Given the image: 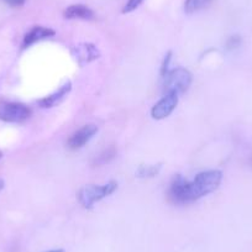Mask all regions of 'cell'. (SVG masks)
Segmentation results:
<instances>
[{
    "label": "cell",
    "instance_id": "6da1fadb",
    "mask_svg": "<svg viewBox=\"0 0 252 252\" xmlns=\"http://www.w3.org/2000/svg\"><path fill=\"white\" fill-rule=\"evenodd\" d=\"M222 181V172L218 169L200 172L192 182H189V193L192 202H195L204 195L215 192Z\"/></svg>",
    "mask_w": 252,
    "mask_h": 252
},
{
    "label": "cell",
    "instance_id": "7a4b0ae2",
    "mask_svg": "<svg viewBox=\"0 0 252 252\" xmlns=\"http://www.w3.org/2000/svg\"><path fill=\"white\" fill-rule=\"evenodd\" d=\"M118 189V183L115 181H111L103 186H96V184H89L83 187L78 193V202L86 209H91L95 203L100 202L104 198L113 194Z\"/></svg>",
    "mask_w": 252,
    "mask_h": 252
},
{
    "label": "cell",
    "instance_id": "3957f363",
    "mask_svg": "<svg viewBox=\"0 0 252 252\" xmlns=\"http://www.w3.org/2000/svg\"><path fill=\"white\" fill-rule=\"evenodd\" d=\"M193 82L192 73L186 68H174L163 76L164 93L183 94L188 91Z\"/></svg>",
    "mask_w": 252,
    "mask_h": 252
},
{
    "label": "cell",
    "instance_id": "277c9868",
    "mask_svg": "<svg viewBox=\"0 0 252 252\" xmlns=\"http://www.w3.org/2000/svg\"><path fill=\"white\" fill-rule=\"evenodd\" d=\"M168 199L174 204H188L192 203L189 193V182L181 174H176L168 188Z\"/></svg>",
    "mask_w": 252,
    "mask_h": 252
},
{
    "label": "cell",
    "instance_id": "5b68a950",
    "mask_svg": "<svg viewBox=\"0 0 252 252\" xmlns=\"http://www.w3.org/2000/svg\"><path fill=\"white\" fill-rule=\"evenodd\" d=\"M31 115V109L21 103H6L0 105V120L5 123H23Z\"/></svg>",
    "mask_w": 252,
    "mask_h": 252
},
{
    "label": "cell",
    "instance_id": "8992f818",
    "mask_svg": "<svg viewBox=\"0 0 252 252\" xmlns=\"http://www.w3.org/2000/svg\"><path fill=\"white\" fill-rule=\"evenodd\" d=\"M178 104V94L176 93H167L164 94L163 98L154 105L151 109V116L155 120H162L167 116L171 115Z\"/></svg>",
    "mask_w": 252,
    "mask_h": 252
},
{
    "label": "cell",
    "instance_id": "52a82bcc",
    "mask_svg": "<svg viewBox=\"0 0 252 252\" xmlns=\"http://www.w3.org/2000/svg\"><path fill=\"white\" fill-rule=\"evenodd\" d=\"M96 132H98V126L96 125H94V124L84 125L83 127H81L78 131H76L71 137H69L67 145H68V147L71 150L82 149L84 145L88 144L89 140H91Z\"/></svg>",
    "mask_w": 252,
    "mask_h": 252
},
{
    "label": "cell",
    "instance_id": "ba28073f",
    "mask_svg": "<svg viewBox=\"0 0 252 252\" xmlns=\"http://www.w3.org/2000/svg\"><path fill=\"white\" fill-rule=\"evenodd\" d=\"M73 55L78 61L79 66H84L86 63L92 62L99 57V51L92 43H81L73 48Z\"/></svg>",
    "mask_w": 252,
    "mask_h": 252
},
{
    "label": "cell",
    "instance_id": "9c48e42d",
    "mask_svg": "<svg viewBox=\"0 0 252 252\" xmlns=\"http://www.w3.org/2000/svg\"><path fill=\"white\" fill-rule=\"evenodd\" d=\"M56 35V31L52 30L50 28H45V26H35V28L31 29L28 33L25 35L23 41V48L30 47L33 43L38 42L41 40H45V38H50L52 36Z\"/></svg>",
    "mask_w": 252,
    "mask_h": 252
},
{
    "label": "cell",
    "instance_id": "30bf717a",
    "mask_svg": "<svg viewBox=\"0 0 252 252\" xmlns=\"http://www.w3.org/2000/svg\"><path fill=\"white\" fill-rule=\"evenodd\" d=\"M71 89H72V83L68 81L67 83L61 86L55 93L50 94V95L45 96V98H42L41 100H38V105L43 109L53 108V106L57 105L60 101H62L63 99H64V96L71 92Z\"/></svg>",
    "mask_w": 252,
    "mask_h": 252
},
{
    "label": "cell",
    "instance_id": "8fae6325",
    "mask_svg": "<svg viewBox=\"0 0 252 252\" xmlns=\"http://www.w3.org/2000/svg\"><path fill=\"white\" fill-rule=\"evenodd\" d=\"M63 16L66 19H82V20H92L94 19V11L89 9L88 6L82 5V4H74V5L68 6L64 10Z\"/></svg>",
    "mask_w": 252,
    "mask_h": 252
},
{
    "label": "cell",
    "instance_id": "7c38bea8",
    "mask_svg": "<svg viewBox=\"0 0 252 252\" xmlns=\"http://www.w3.org/2000/svg\"><path fill=\"white\" fill-rule=\"evenodd\" d=\"M161 164H141L136 171V177L139 178H152L156 177L161 171Z\"/></svg>",
    "mask_w": 252,
    "mask_h": 252
},
{
    "label": "cell",
    "instance_id": "4fadbf2b",
    "mask_svg": "<svg viewBox=\"0 0 252 252\" xmlns=\"http://www.w3.org/2000/svg\"><path fill=\"white\" fill-rule=\"evenodd\" d=\"M115 156H116V149L114 146H110L106 150H104L101 154H99L98 156L95 157L93 164L94 166H103V164L109 163L111 159L115 158Z\"/></svg>",
    "mask_w": 252,
    "mask_h": 252
},
{
    "label": "cell",
    "instance_id": "5bb4252c",
    "mask_svg": "<svg viewBox=\"0 0 252 252\" xmlns=\"http://www.w3.org/2000/svg\"><path fill=\"white\" fill-rule=\"evenodd\" d=\"M210 0H186V4H184V10L187 14H193L199 11L200 9H203L204 6H207L209 4Z\"/></svg>",
    "mask_w": 252,
    "mask_h": 252
},
{
    "label": "cell",
    "instance_id": "9a60e30c",
    "mask_svg": "<svg viewBox=\"0 0 252 252\" xmlns=\"http://www.w3.org/2000/svg\"><path fill=\"white\" fill-rule=\"evenodd\" d=\"M142 3H144V0H127V3L125 4V6H124L123 9V13L124 14L131 13V11L136 10Z\"/></svg>",
    "mask_w": 252,
    "mask_h": 252
},
{
    "label": "cell",
    "instance_id": "2e32d148",
    "mask_svg": "<svg viewBox=\"0 0 252 252\" xmlns=\"http://www.w3.org/2000/svg\"><path fill=\"white\" fill-rule=\"evenodd\" d=\"M242 40L239 35H234L231 37H229V40L226 41V47L227 50H235V48L240 47Z\"/></svg>",
    "mask_w": 252,
    "mask_h": 252
},
{
    "label": "cell",
    "instance_id": "e0dca14e",
    "mask_svg": "<svg viewBox=\"0 0 252 252\" xmlns=\"http://www.w3.org/2000/svg\"><path fill=\"white\" fill-rule=\"evenodd\" d=\"M171 56H172V52L169 51V52L166 55V58H164L163 63H162V67H161V76L162 77H163L164 74L168 72V64H169V61H171Z\"/></svg>",
    "mask_w": 252,
    "mask_h": 252
},
{
    "label": "cell",
    "instance_id": "ac0fdd59",
    "mask_svg": "<svg viewBox=\"0 0 252 252\" xmlns=\"http://www.w3.org/2000/svg\"><path fill=\"white\" fill-rule=\"evenodd\" d=\"M3 1L11 8H19V6H23L25 4L26 0H3Z\"/></svg>",
    "mask_w": 252,
    "mask_h": 252
},
{
    "label": "cell",
    "instance_id": "d6986e66",
    "mask_svg": "<svg viewBox=\"0 0 252 252\" xmlns=\"http://www.w3.org/2000/svg\"><path fill=\"white\" fill-rule=\"evenodd\" d=\"M4 186H5V183H4V181H3V179H0V190H1V189L4 188Z\"/></svg>",
    "mask_w": 252,
    "mask_h": 252
},
{
    "label": "cell",
    "instance_id": "ffe728a7",
    "mask_svg": "<svg viewBox=\"0 0 252 252\" xmlns=\"http://www.w3.org/2000/svg\"><path fill=\"white\" fill-rule=\"evenodd\" d=\"M48 252H64L62 249H58V250H52V251H48Z\"/></svg>",
    "mask_w": 252,
    "mask_h": 252
},
{
    "label": "cell",
    "instance_id": "44dd1931",
    "mask_svg": "<svg viewBox=\"0 0 252 252\" xmlns=\"http://www.w3.org/2000/svg\"><path fill=\"white\" fill-rule=\"evenodd\" d=\"M249 166L252 167V155L250 156V158H249Z\"/></svg>",
    "mask_w": 252,
    "mask_h": 252
},
{
    "label": "cell",
    "instance_id": "7402d4cb",
    "mask_svg": "<svg viewBox=\"0 0 252 252\" xmlns=\"http://www.w3.org/2000/svg\"><path fill=\"white\" fill-rule=\"evenodd\" d=\"M1 157H3V152L0 151V158H1Z\"/></svg>",
    "mask_w": 252,
    "mask_h": 252
}]
</instances>
